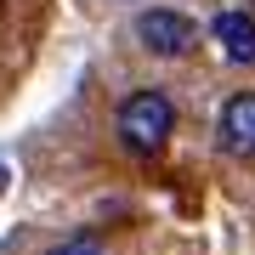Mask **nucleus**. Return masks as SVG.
Listing matches in <instances>:
<instances>
[{
  "mask_svg": "<svg viewBox=\"0 0 255 255\" xmlns=\"http://www.w3.org/2000/svg\"><path fill=\"white\" fill-rule=\"evenodd\" d=\"M114 130H119V142H125V153H142V159H147V153H159V147L170 142L176 108H170V97H164V91H136V97L119 102Z\"/></svg>",
  "mask_w": 255,
  "mask_h": 255,
  "instance_id": "nucleus-1",
  "label": "nucleus"
},
{
  "mask_svg": "<svg viewBox=\"0 0 255 255\" xmlns=\"http://www.w3.org/2000/svg\"><path fill=\"white\" fill-rule=\"evenodd\" d=\"M193 34H199L193 17L176 11V6H153V11L136 17V40H142L147 57H187L193 51Z\"/></svg>",
  "mask_w": 255,
  "mask_h": 255,
  "instance_id": "nucleus-2",
  "label": "nucleus"
},
{
  "mask_svg": "<svg viewBox=\"0 0 255 255\" xmlns=\"http://www.w3.org/2000/svg\"><path fill=\"white\" fill-rule=\"evenodd\" d=\"M216 147L233 159H255V91H238L216 114Z\"/></svg>",
  "mask_w": 255,
  "mask_h": 255,
  "instance_id": "nucleus-3",
  "label": "nucleus"
},
{
  "mask_svg": "<svg viewBox=\"0 0 255 255\" xmlns=\"http://www.w3.org/2000/svg\"><path fill=\"white\" fill-rule=\"evenodd\" d=\"M210 34L221 40V57H227V63L255 68V17H250V11H216Z\"/></svg>",
  "mask_w": 255,
  "mask_h": 255,
  "instance_id": "nucleus-4",
  "label": "nucleus"
},
{
  "mask_svg": "<svg viewBox=\"0 0 255 255\" xmlns=\"http://www.w3.org/2000/svg\"><path fill=\"white\" fill-rule=\"evenodd\" d=\"M46 255H108V250H102V238H85V233H80V238H63V244H51Z\"/></svg>",
  "mask_w": 255,
  "mask_h": 255,
  "instance_id": "nucleus-5",
  "label": "nucleus"
},
{
  "mask_svg": "<svg viewBox=\"0 0 255 255\" xmlns=\"http://www.w3.org/2000/svg\"><path fill=\"white\" fill-rule=\"evenodd\" d=\"M6 182H11V170H6V164H0V193H6Z\"/></svg>",
  "mask_w": 255,
  "mask_h": 255,
  "instance_id": "nucleus-6",
  "label": "nucleus"
}]
</instances>
